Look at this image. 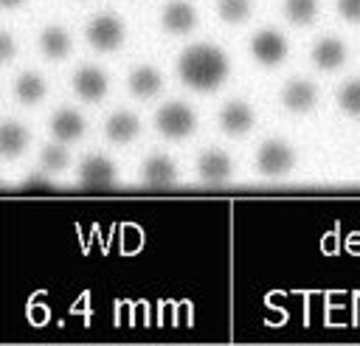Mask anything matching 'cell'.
Wrapping results in <instances>:
<instances>
[{
  "label": "cell",
  "mask_w": 360,
  "mask_h": 346,
  "mask_svg": "<svg viewBox=\"0 0 360 346\" xmlns=\"http://www.w3.org/2000/svg\"><path fill=\"white\" fill-rule=\"evenodd\" d=\"M174 73L183 82V87H188L191 93L205 96V93H217L228 82L231 59L214 42H191L180 51Z\"/></svg>",
  "instance_id": "obj_1"
},
{
  "label": "cell",
  "mask_w": 360,
  "mask_h": 346,
  "mask_svg": "<svg viewBox=\"0 0 360 346\" xmlns=\"http://www.w3.org/2000/svg\"><path fill=\"white\" fill-rule=\"evenodd\" d=\"M127 20L115 11H98L84 25V42L96 53H115L127 42Z\"/></svg>",
  "instance_id": "obj_2"
},
{
  "label": "cell",
  "mask_w": 360,
  "mask_h": 346,
  "mask_svg": "<svg viewBox=\"0 0 360 346\" xmlns=\"http://www.w3.org/2000/svg\"><path fill=\"white\" fill-rule=\"evenodd\" d=\"M197 124H200L197 121V110L191 104H186V101H166L155 113L158 135L166 138V141H174V143L188 141L197 132Z\"/></svg>",
  "instance_id": "obj_3"
},
{
  "label": "cell",
  "mask_w": 360,
  "mask_h": 346,
  "mask_svg": "<svg viewBox=\"0 0 360 346\" xmlns=\"http://www.w3.org/2000/svg\"><path fill=\"white\" fill-rule=\"evenodd\" d=\"M295 166V149L284 138H267L253 155V169L264 180H281Z\"/></svg>",
  "instance_id": "obj_4"
},
{
  "label": "cell",
  "mask_w": 360,
  "mask_h": 346,
  "mask_svg": "<svg viewBox=\"0 0 360 346\" xmlns=\"http://www.w3.org/2000/svg\"><path fill=\"white\" fill-rule=\"evenodd\" d=\"M248 53L259 68L276 70L290 56V39L276 28H259L248 42Z\"/></svg>",
  "instance_id": "obj_5"
},
{
  "label": "cell",
  "mask_w": 360,
  "mask_h": 346,
  "mask_svg": "<svg viewBox=\"0 0 360 346\" xmlns=\"http://www.w3.org/2000/svg\"><path fill=\"white\" fill-rule=\"evenodd\" d=\"M197 23H200V14H197V6L191 0H166L160 6L158 25L169 37H186L197 28Z\"/></svg>",
  "instance_id": "obj_6"
},
{
  "label": "cell",
  "mask_w": 360,
  "mask_h": 346,
  "mask_svg": "<svg viewBox=\"0 0 360 346\" xmlns=\"http://www.w3.org/2000/svg\"><path fill=\"white\" fill-rule=\"evenodd\" d=\"M217 127L228 138H245L256 127V110L245 98H231L217 113Z\"/></svg>",
  "instance_id": "obj_7"
},
{
  "label": "cell",
  "mask_w": 360,
  "mask_h": 346,
  "mask_svg": "<svg viewBox=\"0 0 360 346\" xmlns=\"http://www.w3.org/2000/svg\"><path fill=\"white\" fill-rule=\"evenodd\" d=\"M278 104L290 115H307L318 104V87L312 79H290L278 90Z\"/></svg>",
  "instance_id": "obj_8"
},
{
  "label": "cell",
  "mask_w": 360,
  "mask_h": 346,
  "mask_svg": "<svg viewBox=\"0 0 360 346\" xmlns=\"http://www.w3.org/2000/svg\"><path fill=\"white\" fill-rule=\"evenodd\" d=\"M70 87H73V93H76L82 101L96 104V101H101V98L107 96V90H110V76H107V70L98 68V65H79V68L73 70V76H70Z\"/></svg>",
  "instance_id": "obj_9"
},
{
  "label": "cell",
  "mask_w": 360,
  "mask_h": 346,
  "mask_svg": "<svg viewBox=\"0 0 360 346\" xmlns=\"http://www.w3.org/2000/svg\"><path fill=\"white\" fill-rule=\"evenodd\" d=\"M309 62L321 70V73H338L346 62H349V45L340 37H318L309 48Z\"/></svg>",
  "instance_id": "obj_10"
},
{
  "label": "cell",
  "mask_w": 360,
  "mask_h": 346,
  "mask_svg": "<svg viewBox=\"0 0 360 346\" xmlns=\"http://www.w3.org/2000/svg\"><path fill=\"white\" fill-rule=\"evenodd\" d=\"M197 177L205 183H225L233 177V158L219 149V146H208L197 155Z\"/></svg>",
  "instance_id": "obj_11"
},
{
  "label": "cell",
  "mask_w": 360,
  "mask_h": 346,
  "mask_svg": "<svg viewBox=\"0 0 360 346\" xmlns=\"http://www.w3.org/2000/svg\"><path fill=\"white\" fill-rule=\"evenodd\" d=\"M48 129H51V138L53 141H62V143H73L79 138H84L87 132V121L79 110L73 107H59L51 113L48 118Z\"/></svg>",
  "instance_id": "obj_12"
},
{
  "label": "cell",
  "mask_w": 360,
  "mask_h": 346,
  "mask_svg": "<svg viewBox=\"0 0 360 346\" xmlns=\"http://www.w3.org/2000/svg\"><path fill=\"white\" fill-rule=\"evenodd\" d=\"M104 138L115 146H129L141 138V118L129 110H115L104 121Z\"/></svg>",
  "instance_id": "obj_13"
},
{
  "label": "cell",
  "mask_w": 360,
  "mask_h": 346,
  "mask_svg": "<svg viewBox=\"0 0 360 346\" xmlns=\"http://www.w3.org/2000/svg\"><path fill=\"white\" fill-rule=\"evenodd\" d=\"M127 90L141 101H152L163 93V73L155 65H135L127 76Z\"/></svg>",
  "instance_id": "obj_14"
},
{
  "label": "cell",
  "mask_w": 360,
  "mask_h": 346,
  "mask_svg": "<svg viewBox=\"0 0 360 346\" xmlns=\"http://www.w3.org/2000/svg\"><path fill=\"white\" fill-rule=\"evenodd\" d=\"M76 180L84 186H110L115 183V163L101 152L84 155L76 166Z\"/></svg>",
  "instance_id": "obj_15"
},
{
  "label": "cell",
  "mask_w": 360,
  "mask_h": 346,
  "mask_svg": "<svg viewBox=\"0 0 360 346\" xmlns=\"http://www.w3.org/2000/svg\"><path fill=\"white\" fill-rule=\"evenodd\" d=\"M37 48L48 62H65L73 53V37L65 25H45L39 31Z\"/></svg>",
  "instance_id": "obj_16"
},
{
  "label": "cell",
  "mask_w": 360,
  "mask_h": 346,
  "mask_svg": "<svg viewBox=\"0 0 360 346\" xmlns=\"http://www.w3.org/2000/svg\"><path fill=\"white\" fill-rule=\"evenodd\" d=\"M138 174L146 186H169V183L177 180V163H174V158H169L163 152H155V155H146L141 160Z\"/></svg>",
  "instance_id": "obj_17"
},
{
  "label": "cell",
  "mask_w": 360,
  "mask_h": 346,
  "mask_svg": "<svg viewBox=\"0 0 360 346\" xmlns=\"http://www.w3.org/2000/svg\"><path fill=\"white\" fill-rule=\"evenodd\" d=\"M31 143V132L22 121H14V118H6L0 121V158L3 160H14L20 158Z\"/></svg>",
  "instance_id": "obj_18"
},
{
  "label": "cell",
  "mask_w": 360,
  "mask_h": 346,
  "mask_svg": "<svg viewBox=\"0 0 360 346\" xmlns=\"http://www.w3.org/2000/svg\"><path fill=\"white\" fill-rule=\"evenodd\" d=\"M14 98L22 104V107H37L48 98V82L39 70H22L17 79H14Z\"/></svg>",
  "instance_id": "obj_19"
},
{
  "label": "cell",
  "mask_w": 360,
  "mask_h": 346,
  "mask_svg": "<svg viewBox=\"0 0 360 346\" xmlns=\"http://www.w3.org/2000/svg\"><path fill=\"white\" fill-rule=\"evenodd\" d=\"M321 3L318 0H281V17L295 25V28H307L318 20Z\"/></svg>",
  "instance_id": "obj_20"
},
{
  "label": "cell",
  "mask_w": 360,
  "mask_h": 346,
  "mask_svg": "<svg viewBox=\"0 0 360 346\" xmlns=\"http://www.w3.org/2000/svg\"><path fill=\"white\" fill-rule=\"evenodd\" d=\"M214 11L222 25H245L253 17V0H217Z\"/></svg>",
  "instance_id": "obj_21"
},
{
  "label": "cell",
  "mask_w": 360,
  "mask_h": 346,
  "mask_svg": "<svg viewBox=\"0 0 360 346\" xmlns=\"http://www.w3.org/2000/svg\"><path fill=\"white\" fill-rule=\"evenodd\" d=\"M39 166L48 172V174H62L68 166H70V149L68 143L62 141H51L39 149Z\"/></svg>",
  "instance_id": "obj_22"
},
{
  "label": "cell",
  "mask_w": 360,
  "mask_h": 346,
  "mask_svg": "<svg viewBox=\"0 0 360 346\" xmlns=\"http://www.w3.org/2000/svg\"><path fill=\"white\" fill-rule=\"evenodd\" d=\"M338 110L352 118V121H360V79H346L340 87H338Z\"/></svg>",
  "instance_id": "obj_23"
},
{
  "label": "cell",
  "mask_w": 360,
  "mask_h": 346,
  "mask_svg": "<svg viewBox=\"0 0 360 346\" xmlns=\"http://www.w3.org/2000/svg\"><path fill=\"white\" fill-rule=\"evenodd\" d=\"M335 11L343 23L360 25V0H335Z\"/></svg>",
  "instance_id": "obj_24"
},
{
  "label": "cell",
  "mask_w": 360,
  "mask_h": 346,
  "mask_svg": "<svg viewBox=\"0 0 360 346\" xmlns=\"http://www.w3.org/2000/svg\"><path fill=\"white\" fill-rule=\"evenodd\" d=\"M14 56H17V39L6 28H0V65L11 62Z\"/></svg>",
  "instance_id": "obj_25"
},
{
  "label": "cell",
  "mask_w": 360,
  "mask_h": 346,
  "mask_svg": "<svg viewBox=\"0 0 360 346\" xmlns=\"http://www.w3.org/2000/svg\"><path fill=\"white\" fill-rule=\"evenodd\" d=\"M28 0H0V11H20Z\"/></svg>",
  "instance_id": "obj_26"
}]
</instances>
